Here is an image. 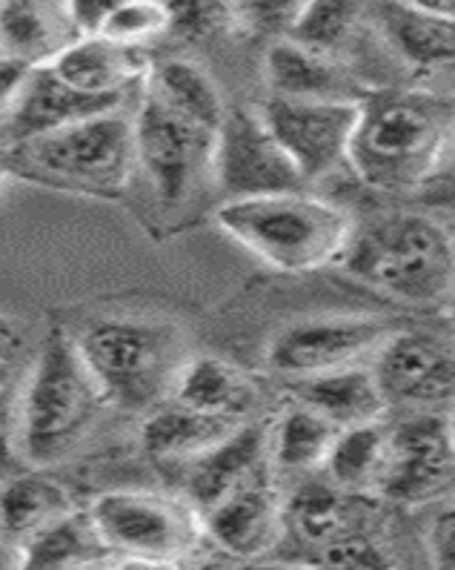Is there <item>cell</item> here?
Listing matches in <instances>:
<instances>
[{"instance_id":"6da1fadb","label":"cell","mask_w":455,"mask_h":570,"mask_svg":"<svg viewBox=\"0 0 455 570\" xmlns=\"http://www.w3.org/2000/svg\"><path fill=\"white\" fill-rule=\"evenodd\" d=\"M215 224L278 273L301 275L342 262L355 222L344 207L295 193L227 202Z\"/></svg>"},{"instance_id":"7a4b0ae2","label":"cell","mask_w":455,"mask_h":570,"mask_svg":"<svg viewBox=\"0 0 455 570\" xmlns=\"http://www.w3.org/2000/svg\"><path fill=\"white\" fill-rule=\"evenodd\" d=\"M342 264L355 282L413 307L449 296L455 275L453 235L433 215L387 213L353 229Z\"/></svg>"},{"instance_id":"3957f363","label":"cell","mask_w":455,"mask_h":570,"mask_svg":"<svg viewBox=\"0 0 455 570\" xmlns=\"http://www.w3.org/2000/svg\"><path fill=\"white\" fill-rule=\"evenodd\" d=\"M449 112L422 95L362 104L347 161L367 187L404 195L438 173L449 147Z\"/></svg>"},{"instance_id":"277c9868","label":"cell","mask_w":455,"mask_h":570,"mask_svg":"<svg viewBox=\"0 0 455 570\" xmlns=\"http://www.w3.org/2000/svg\"><path fill=\"white\" fill-rule=\"evenodd\" d=\"M103 404L75 338L61 330L49 333L23 393L18 428L23 459L34 468L63 462L87 439Z\"/></svg>"},{"instance_id":"5b68a950","label":"cell","mask_w":455,"mask_h":570,"mask_svg":"<svg viewBox=\"0 0 455 570\" xmlns=\"http://www.w3.org/2000/svg\"><path fill=\"white\" fill-rule=\"evenodd\" d=\"M9 167L47 187L118 198L135 169L132 115L123 107L89 115L63 129L18 144L7 153Z\"/></svg>"},{"instance_id":"8992f818","label":"cell","mask_w":455,"mask_h":570,"mask_svg":"<svg viewBox=\"0 0 455 570\" xmlns=\"http://www.w3.org/2000/svg\"><path fill=\"white\" fill-rule=\"evenodd\" d=\"M107 404L147 410L172 396L184 367L181 338L167 324L103 318L75 338Z\"/></svg>"},{"instance_id":"52a82bcc","label":"cell","mask_w":455,"mask_h":570,"mask_svg":"<svg viewBox=\"0 0 455 570\" xmlns=\"http://www.w3.org/2000/svg\"><path fill=\"white\" fill-rule=\"evenodd\" d=\"M89 519L109 553L127 557L132 564H175L207 537L201 510L189 499L147 490L103 493L89 508Z\"/></svg>"},{"instance_id":"ba28073f","label":"cell","mask_w":455,"mask_h":570,"mask_svg":"<svg viewBox=\"0 0 455 570\" xmlns=\"http://www.w3.org/2000/svg\"><path fill=\"white\" fill-rule=\"evenodd\" d=\"M278 147L287 153L304 181L322 178L347 161L362 104L353 98H275L258 107Z\"/></svg>"},{"instance_id":"9c48e42d","label":"cell","mask_w":455,"mask_h":570,"mask_svg":"<svg viewBox=\"0 0 455 570\" xmlns=\"http://www.w3.org/2000/svg\"><path fill=\"white\" fill-rule=\"evenodd\" d=\"M135 164H141L161 207H178L189 198L204 173H212L215 135L181 121L178 115L141 95L132 115Z\"/></svg>"},{"instance_id":"30bf717a","label":"cell","mask_w":455,"mask_h":570,"mask_svg":"<svg viewBox=\"0 0 455 570\" xmlns=\"http://www.w3.org/2000/svg\"><path fill=\"white\" fill-rule=\"evenodd\" d=\"M212 175L227 202L295 193L307 184L269 135L258 109H233L224 115L212 144Z\"/></svg>"},{"instance_id":"8fae6325","label":"cell","mask_w":455,"mask_h":570,"mask_svg":"<svg viewBox=\"0 0 455 570\" xmlns=\"http://www.w3.org/2000/svg\"><path fill=\"white\" fill-rule=\"evenodd\" d=\"M389 333L393 327L375 316H329L293 324L269 342L267 367L289 382L353 367L373 358Z\"/></svg>"},{"instance_id":"7c38bea8","label":"cell","mask_w":455,"mask_h":570,"mask_svg":"<svg viewBox=\"0 0 455 570\" xmlns=\"http://www.w3.org/2000/svg\"><path fill=\"white\" fill-rule=\"evenodd\" d=\"M453 484V428L449 419L422 413L387 433L382 493L402 504L442 499Z\"/></svg>"},{"instance_id":"4fadbf2b","label":"cell","mask_w":455,"mask_h":570,"mask_svg":"<svg viewBox=\"0 0 455 570\" xmlns=\"http://www.w3.org/2000/svg\"><path fill=\"white\" fill-rule=\"evenodd\" d=\"M373 376L384 402L427 407L453 399V350L427 333H389L375 350Z\"/></svg>"},{"instance_id":"5bb4252c","label":"cell","mask_w":455,"mask_h":570,"mask_svg":"<svg viewBox=\"0 0 455 570\" xmlns=\"http://www.w3.org/2000/svg\"><path fill=\"white\" fill-rule=\"evenodd\" d=\"M118 107H123V95L78 92L67 87L49 67H34L27 72L21 92L14 95L7 118L0 121V144L12 149L55 129L83 121L89 115Z\"/></svg>"},{"instance_id":"9a60e30c","label":"cell","mask_w":455,"mask_h":570,"mask_svg":"<svg viewBox=\"0 0 455 570\" xmlns=\"http://www.w3.org/2000/svg\"><path fill=\"white\" fill-rule=\"evenodd\" d=\"M201 517L204 533L218 548L241 559L269 553L275 544L281 542V533L287 528L284 508L261 479L233 490L221 502L204 510Z\"/></svg>"},{"instance_id":"2e32d148","label":"cell","mask_w":455,"mask_h":570,"mask_svg":"<svg viewBox=\"0 0 455 570\" xmlns=\"http://www.w3.org/2000/svg\"><path fill=\"white\" fill-rule=\"evenodd\" d=\"M47 67L78 92L123 95L135 81H144L149 61L138 47H121L101 35H83L72 38Z\"/></svg>"},{"instance_id":"e0dca14e","label":"cell","mask_w":455,"mask_h":570,"mask_svg":"<svg viewBox=\"0 0 455 570\" xmlns=\"http://www.w3.org/2000/svg\"><path fill=\"white\" fill-rule=\"evenodd\" d=\"M267 442L269 433L261 424H241L224 442L192 459V473L187 484L189 502L204 513L229 497L233 490L261 479Z\"/></svg>"},{"instance_id":"ac0fdd59","label":"cell","mask_w":455,"mask_h":570,"mask_svg":"<svg viewBox=\"0 0 455 570\" xmlns=\"http://www.w3.org/2000/svg\"><path fill=\"white\" fill-rule=\"evenodd\" d=\"M69 32L58 0H0V61L47 67L72 41Z\"/></svg>"},{"instance_id":"d6986e66","label":"cell","mask_w":455,"mask_h":570,"mask_svg":"<svg viewBox=\"0 0 455 570\" xmlns=\"http://www.w3.org/2000/svg\"><path fill=\"white\" fill-rule=\"evenodd\" d=\"M289 387H293L295 402L322 413L338 430L349 428V424L375 422L387 410L373 370L362 367V364L318 373V376L293 379Z\"/></svg>"},{"instance_id":"ffe728a7","label":"cell","mask_w":455,"mask_h":570,"mask_svg":"<svg viewBox=\"0 0 455 570\" xmlns=\"http://www.w3.org/2000/svg\"><path fill=\"white\" fill-rule=\"evenodd\" d=\"M141 83L144 92L152 95L161 107L204 132H218L224 115H227L221 89L212 81V75L201 63L187 61V58H169L164 63H155L147 69Z\"/></svg>"},{"instance_id":"44dd1931","label":"cell","mask_w":455,"mask_h":570,"mask_svg":"<svg viewBox=\"0 0 455 570\" xmlns=\"http://www.w3.org/2000/svg\"><path fill=\"white\" fill-rule=\"evenodd\" d=\"M264 81L275 98H349L329 55L278 38L264 55Z\"/></svg>"},{"instance_id":"7402d4cb","label":"cell","mask_w":455,"mask_h":570,"mask_svg":"<svg viewBox=\"0 0 455 570\" xmlns=\"http://www.w3.org/2000/svg\"><path fill=\"white\" fill-rule=\"evenodd\" d=\"M241 428V419L235 416H215V413H201V410L175 407L161 410L144 424V448L155 459H198L215 448L218 442Z\"/></svg>"},{"instance_id":"603a6c76","label":"cell","mask_w":455,"mask_h":570,"mask_svg":"<svg viewBox=\"0 0 455 570\" xmlns=\"http://www.w3.org/2000/svg\"><path fill=\"white\" fill-rule=\"evenodd\" d=\"M175 404L215 413V416L241 419L253 404V387L235 364L221 358H187L172 387Z\"/></svg>"},{"instance_id":"cb8c5ba5","label":"cell","mask_w":455,"mask_h":570,"mask_svg":"<svg viewBox=\"0 0 455 570\" xmlns=\"http://www.w3.org/2000/svg\"><path fill=\"white\" fill-rule=\"evenodd\" d=\"M101 553H109V548L98 537L89 513L69 510L23 537L21 568H83L98 562Z\"/></svg>"},{"instance_id":"d4e9b609","label":"cell","mask_w":455,"mask_h":570,"mask_svg":"<svg viewBox=\"0 0 455 570\" xmlns=\"http://www.w3.org/2000/svg\"><path fill=\"white\" fill-rule=\"evenodd\" d=\"M284 522L313 544H327L355 533L362 522V502L338 484H304L284 504Z\"/></svg>"},{"instance_id":"484cf974","label":"cell","mask_w":455,"mask_h":570,"mask_svg":"<svg viewBox=\"0 0 455 570\" xmlns=\"http://www.w3.org/2000/svg\"><path fill=\"white\" fill-rule=\"evenodd\" d=\"M384 464H387V430L375 419V422L349 424L338 430L324 468H327L329 482L358 493L369 484L382 482Z\"/></svg>"},{"instance_id":"4316f807","label":"cell","mask_w":455,"mask_h":570,"mask_svg":"<svg viewBox=\"0 0 455 570\" xmlns=\"http://www.w3.org/2000/svg\"><path fill=\"white\" fill-rule=\"evenodd\" d=\"M384 32L393 49L413 67L435 69L453 61V21L422 14L395 0L382 14Z\"/></svg>"},{"instance_id":"83f0119b","label":"cell","mask_w":455,"mask_h":570,"mask_svg":"<svg viewBox=\"0 0 455 570\" xmlns=\"http://www.w3.org/2000/svg\"><path fill=\"white\" fill-rule=\"evenodd\" d=\"M335 436H338V428L333 422L304 404H295L278 419L273 430L275 464L289 473H309V470L324 468Z\"/></svg>"},{"instance_id":"f1b7e54d","label":"cell","mask_w":455,"mask_h":570,"mask_svg":"<svg viewBox=\"0 0 455 570\" xmlns=\"http://www.w3.org/2000/svg\"><path fill=\"white\" fill-rule=\"evenodd\" d=\"M69 510L72 504L67 493L47 479H18L0 493V522L18 537H27Z\"/></svg>"},{"instance_id":"f546056e","label":"cell","mask_w":455,"mask_h":570,"mask_svg":"<svg viewBox=\"0 0 455 570\" xmlns=\"http://www.w3.org/2000/svg\"><path fill=\"white\" fill-rule=\"evenodd\" d=\"M362 14V0H309L287 32L289 41L329 55L344 47Z\"/></svg>"},{"instance_id":"4dcf8cb0","label":"cell","mask_w":455,"mask_h":570,"mask_svg":"<svg viewBox=\"0 0 455 570\" xmlns=\"http://www.w3.org/2000/svg\"><path fill=\"white\" fill-rule=\"evenodd\" d=\"M169 32V12L164 0H127L121 9L109 14L101 27V38L121 47H147L149 41Z\"/></svg>"},{"instance_id":"1f68e13d","label":"cell","mask_w":455,"mask_h":570,"mask_svg":"<svg viewBox=\"0 0 455 570\" xmlns=\"http://www.w3.org/2000/svg\"><path fill=\"white\" fill-rule=\"evenodd\" d=\"M169 12V32L184 41H215L235 27L229 0H164Z\"/></svg>"},{"instance_id":"d6a6232c","label":"cell","mask_w":455,"mask_h":570,"mask_svg":"<svg viewBox=\"0 0 455 570\" xmlns=\"http://www.w3.org/2000/svg\"><path fill=\"white\" fill-rule=\"evenodd\" d=\"M309 0H233L235 21L255 35L287 38Z\"/></svg>"},{"instance_id":"836d02e7","label":"cell","mask_w":455,"mask_h":570,"mask_svg":"<svg viewBox=\"0 0 455 570\" xmlns=\"http://www.w3.org/2000/svg\"><path fill=\"white\" fill-rule=\"evenodd\" d=\"M318 564L324 568H347V570H378L393 568V559L384 553L373 539H364L362 533H347L342 539L322 544V557Z\"/></svg>"},{"instance_id":"e575fe53","label":"cell","mask_w":455,"mask_h":570,"mask_svg":"<svg viewBox=\"0 0 455 570\" xmlns=\"http://www.w3.org/2000/svg\"><path fill=\"white\" fill-rule=\"evenodd\" d=\"M123 3L127 0H61V9L67 14L75 38H83V35L101 32L103 23L109 21V14L115 9H121Z\"/></svg>"},{"instance_id":"d590c367","label":"cell","mask_w":455,"mask_h":570,"mask_svg":"<svg viewBox=\"0 0 455 570\" xmlns=\"http://www.w3.org/2000/svg\"><path fill=\"white\" fill-rule=\"evenodd\" d=\"M427 550L435 568L453 570L455 568V510L453 504L438 508L435 519L427 530Z\"/></svg>"},{"instance_id":"8d00e7d4","label":"cell","mask_w":455,"mask_h":570,"mask_svg":"<svg viewBox=\"0 0 455 570\" xmlns=\"http://www.w3.org/2000/svg\"><path fill=\"white\" fill-rule=\"evenodd\" d=\"M29 67L14 61H0V121L7 118L9 107H12L14 95L21 92L23 81H27Z\"/></svg>"},{"instance_id":"74e56055","label":"cell","mask_w":455,"mask_h":570,"mask_svg":"<svg viewBox=\"0 0 455 570\" xmlns=\"http://www.w3.org/2000/svg\"><path fill=\"white\" fill-rule=\"evenodd\" d=\"M404 7L415 9L422 14H433V18H444V21H453L455 14V0H398Z\"/></svg>"},{"instance_id":"f35d334b","label":"cell","mask_w":455,"mask_h":570,"mask_svg":"<svg viewBox=\"0 0 455 570\" xmlns=\"http://www.w3.org/2000/svg\"><path fill=\"white\" fill-rule=\"evenodd\" d=\"M12 178V167H9V158L0 153V193L7 189V181Z\"/></svg>"},{"instance_id":"ab89813d","label":"cell","mask_w":455,"mask_h":570,"mask_svg":"<svg viewBox=\"0 0 455 570\" xmlns=\"http://www.w3.org/2000/svg\"><path fill=\"white\" fill-rule=\"evenodd\" d=\"M58 3H61V0H58Z\"/></svg>"}]
</instances>
